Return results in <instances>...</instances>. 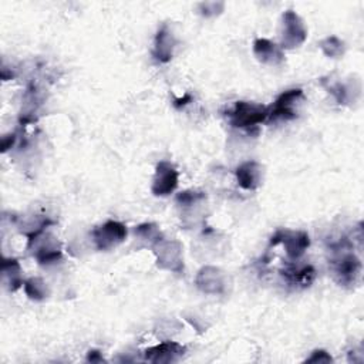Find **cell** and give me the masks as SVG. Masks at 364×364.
Listing matches in <instances>:
<instances>
[{
  "instance_id": "cell-23",
  "label": "cell",
  "mask_w": 364,
  "mask_h": 364,
  "mask_svg": "<svg viewBox=\"0 0 364 364\" xmlns=\"http://www.w3.org/2000/svg\"><path fill=\"white\" fill-rule=\"evenodd\" d=\"M15 141H16V136H15V134L5 137V138H4V153L8 151V150L15 144Z\"/></svg>"
},
{
  "instance_id": "cell-14",
  "label": "cell",
  "mask_w": 364,
  "mask_h": 364,
  "mask_svg": "<svg viewBox=\"0 0 364 364\" xmlns=\"http://www.w3.org/2000/svg\"><path fill=\"white\" fill-rule=\"evenodd\" d=\"M197 285L206 293H221L224 287V277L219 269L208 266L204 268L197 277Z\"/></svg>"
},
{
  "instance_id": "cell-19",
  "label": "cell",
  "mask_w": 364,
  "mask_h": 364,
  "mask_svg": "<svg viewBox=\"0 0 364 364\" xmlns=\"http://www.w3.org/2000/svg\"><path fill=\"white\" fill-rule=\"evenodd\" d=\"M202 199H205V194L194 192V191H185V192L178 194V197H177V202L180 205H184V206L194 205V204H197V202H199Z\"/></svg>"
},
{
  "instance_id": "cell-6",
  "label": "cell",
  "mask_w": 364,
  "mask_h": 364,
  "mask_svg": "<svg viewBox=\"0 0 364 364\" xmlns=\"http://www.w3.org/2000/svg\"><path fill=\"white\" fill-rule=\"evenodd\" d=\"M303 99V90L292 89L282 93L275 103L269 107V117L268 121H289L297 117V111L294 106Z\"/></svg>"
},
{
  "instance_id": "cell-1",
  "label": "cell",
  "mask_w": 364,
  "mask_h": 364,
  "mask_svg": "<svg viewBox=\"0 0 364 364\" xmlns=\"http://www.w3.org/2000/svg\"><path fill=\"white\" fill-rule=\"evenodd\" d=\"M350 249L351 243L347 238H343L341 241L331 245V270L334 279L341 286L354 285L361 273V262L353 252H350Z\"/></svg>"
},
{
  "instance_id": "cell-12",
  "label": "cell",
  "mask_w": 364,
  "mask_h": 364,
  "mask_svg": "<svg viewBox=\"0 0 364 364\" xmlns=\"http://www.w3.org/2000/svg\"><path fill=\"white\" fill-rule=\"evenodd\" d=\"M174 48H175L174 35L170 32L168 26L164 25L155 36L153 56L160 63H168L174 56Z\"/></svg>"
},
{
  "instance_id": "cell-7",
  "label": "cell",
  "mask_w": 364,
  "mask_h": 364,
  "mask_svg": "<svg viewBox=\"0 0 364 364\" xmlns=\"http://www.w3.org/2000/svg\"><path fill=\"white\" fill-rule=\"evenodd\" d=\"M178 171L168 161H160L155 168L151 191L155 197H167L172 194L178 187Z\"/></svg>"
},
{
  "instance_id": "cell-17",
  "label": "cell",
  "mask_w": 364,
  "mask_h": 364,
  "mask_svg": "<svg viewBox=\"0 0 364 364\" xmlns=\"http://www.w3.org/2000/svg\"><path fill=\"white\" fill-rule=\"evenodd\" d=\"M134 233L137 236H140L141 239H145L148 241L150 243H153L154 246L161 242L164 238H162V233L160 231V228L155 225V224H143L140 226H136L134 229Z\"/></svg>"
},
{
  "instance_id": "cell-2",
  "label": "cell",
  "mask_w": 364,
  "mask_h": 364,
  "mask_svg": "<svg viewBox=\"0 0 364 364\" xmlns=\"http://www.w3.org/2000/svg\"><path fill=\"white\" fill-rule=\"evenodd\" d=\"M269 107L248 101H238L229 113V123L235 128L252 130L268 121Z\"/></svg>"
},
{
  "instance_id": "cell-8",
  "label": "cell",
  "mask_w": 364,
  "mask_h": 364,
  "mask_svg": "<svg viewBox=\"0 0 364 364\" xmlns=\"http://www.w3.org/2000/svg\"><path fill=\"white\" fill-rule=\"evenodd\" d=\"M155 255L160 268L172 272H181L184 269L182 246L178 242L162 239L155 245Z\"/></svg>"
},
{
  "instance_id": "cell-18",
  "label": "cell",
  "mask_w": 364,
  "mask_h": 364,
  "mask_svg": "<svg viewBox=\"0 0 364 364\" xmlns=\"http://www.w3.org/2000/svg\"><path fill=\"white\" fill-rule=\"evenodd\" d=\"M320 49L327 57L337 59L341 57L344 53V43L336 36H329L320 42Z\"/></svg>"
},
{
  "instance_id": "cell-21",
  "label": "cell",
  "mask_w": 364,
  "mask_h": 364,
  "mask_svg": "<svg viewBox=\"0 0 364 364\" xmlns=\"http://www.w3.org/2000/svg\"><path fill=\"white\" fill-rule=\"evenodd\" d=\"M87 361L89 363H103L106 360H104L103 354L99 350H90L89 354H87Z\"/></svg>"
},
{
  "instance_id": "cell-4",
  "label": "cell",
  "mask_w": 364,
  "mask_h": 364,
  "mask_svg": "<svg viewBox=\"0 0 364 364\" xmlns=\"http://www.w3.org/2000/svg\"><path fill=\"white\" fill-rule=\"evenodd\" d=\"M307 38V31L300 19V16L293 12L287 11L282 16V49H294L304 43Z\"/></svg>"
},
{
  "instance_id": "cell-15",
  "label": "cell",
  "mask_w": 364,
  "mask_h": 364,
  "mask_svg": "<svg viewBox=\"0 0 364 364\" xmlns=\"http://www.w3.org/2000/svg\"><path fill=\"white\" fill-rule=\"evenodd\" d=\"M2 272H4L5 277L9 280L12 292H15L22 285H25V282L22 279V275H21L22 269H21V265L16 259H4Z\"/></svg>"
},
{
  "instance_id": "cell-16",
  "label": "cell",
  "mask_w": 364,
  "mask_h": 364,
  "mask_svg": "<svg viewBox=\"0 0 364 364\" xmlns=\"http://www.w3.org/2000/svg\"><path fill=\"white\" fill-rule=\"evenodd\" d=\"M23 287H25L26 294L32 300L42 302V300H45L49 296L48 283L42 277H31V279H28L25 282Z\"/></svg>"
},
{
  "instance_id": "cell-22",
  "label": "cell",
  "mask_w": 364,
  "mask_h": 364,
  "mask_svg": "<svg viewBox=\"0 0 364 364\" xmlns=\"http://www.w3.org/2000/svg\"><path fill=\"white\" fill-rule=\"evenodd\" d=\"M191 101H192V96H191V94H185L184 99H177V100L174 101V106H175V109H181V107L187 106V104L191 103Z\"/></svg>"
},
{
  "instance_id": "cell-13",
  "label": "cell",
  "mask_w": 364,
  "mask_h": 364,
  "mask_svg": "<svg viewBox=\"0 0 364 364\" xmlns=\"http://www.w3.org/2000/svg\"><path fill=\"white\" fill-rule=\"evenodd\" d=\"M282 276L287 282V285L294 287H307L316 279V270L310 265H289L282 270Z\"/></svg>"
},
{
  "instance_id": "cell-9",
  "label": "cell",
  "mask_w": 364,
  "mask_h": 364,
  "mask_svg": "<svg viewBox=\"0 0 364 364\" xmlns=\"http://www.w3.org/2000/svg\"><path fill=\"white\" fill-rule=\"evenodd\" d=\"M185 354V347L175 341L160 343L145 351V360L151 363H175Z\"/></svg>"
},
{
  "instance_id": "cell-20",
  "label": "cell",
  "mask_w": 364,
  "mask_h": 364,
  "mask_svg": "<svg viewBox=\"0 0 364 364\" xmlns=\"http://www.w3.org/2000/svg\"><path fill=\"white\" fill-rule=\"evenodd\" d=\"M306 361H309V363H330V361H333V358L327 351L316 350L311 353V355Z\"/></svg>"
},
{
  "instance_id": "cell-3",
  "label": "cell",
  "mask_w": 364,
  "mask_h": 364,
  "mask_svg": "<svg viewBox=\"0 0 364 364\" xmlns=\"http://www.w3.org/2000/svg\"><path fill=\"white\" fill-rule=\"evenodd\" d=\"M279 243H282L285 246L286 255L297 262L304 252L307 250V248L310 246V239L309 235L306 232L302 231H287V229H279L270 239V246H277Z\"/></svg>"
},
{
  "instance_id": "cell-5",
  "label": "cell",
  "mask_w": 364,
  "mask_h": 364,
  "mask_svg": "<svg viewBox=\"0 0 364 364\" xmlns=\"http://www.w3.org/2000/svg\"><path fill=\"white\" fill-rule=\"evenodd\" d=\"M127 226L118 221H107L96 228L92 235L99 250H110L127 239Z\"/></svg>"
},
{
  "instance_id": "cell-10",
  "label": "cell",
  "mask_w": 364,
  "mask_h": 364,
  "mask_svg": "<svg viewBox=\"0 0 364 364\" xmlns=\"http://www.w3.org/2000/svg\"><path fill=\"white\" fill-rule=\"evenodd\" d=\"M255 57L268 66H279L285 62L283 49L268 39H256L253 43Z\"/></svg>"
},
{
  "instance_id": "cell-11",
  "label": "cell",
  "mask_w": 364,
  "mask_h": 364,
  "mask_svg": "<svg viewBox=\"0 0 364 364\" xmlns=\"http://www.w3.org/2000/svg\"><path fill=\"white\" fill-rule=\"evenodd\" d=\"M239 187L246 191H255L262 184V165L256 161H246L235 171Z\"/></svg>"
}]
</instances>
